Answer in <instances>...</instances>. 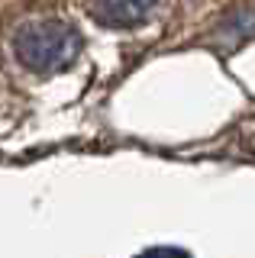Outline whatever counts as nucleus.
Masks as SVG:
<instances>
[{"mask_svg":"<svg viewBox=\"0 0 255 258\" xmlns=\"http://www.w3.org/2000/svg\"><path fill=\"white\" fill-rule=\"evenodd\" d=\"M152 4H87V13L100 20L103 26H139L146 16H152Z\"/></svg>","mask_w":255,"mask_h":258,"instance_id":"f03ea898","label":"nucleus"},{"mask_svg":"<svg viewBox=\"0 0 255 258\" xmlns=\"http://www.w3.org/2000/svg\"><path fill=\"white\" fill-rule=\"evenodd\" d=\"M13 52L36 75L68 68L81 52V32L65 20H33L13 36Z\"/></svg>","mask_w":255,"mask_h":258,"instance_id":"f257e3e1","label":"nucleus"},{"mask_svg":"<svg viewBox=\"0 0 255 258\" xmlns=\"http://www.w3.org/2000/svg\"><path fill=\"white\" fill-rule=\"evenodd\" d=\"M146 258H187L184 252H174V248H158V252H149Z\"/></svg>","mask_w":255,"mask_h":258,"instance_id":"7ed1b4c3","label":"nucleus"}]
</instances>
